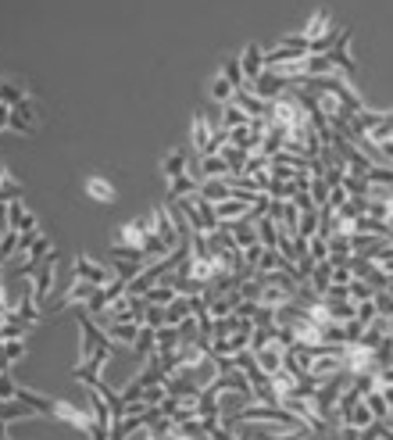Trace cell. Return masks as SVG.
Returning <instances> with one entry per match:
<instances>
[{"label":"cell","mask_w":393,"mask_h":440,"mask_svg":"<svg viewBox=\"0 0 393 440\" xmlns=\"http://www.w3.org/2000/svg\"><path fill=\"white\" fill-rule=\"evenodd\" d=\"M72 276H76V280H90V283H97V287H108V283L115 280V269H108V265H101V262H93V258H86V255H76Z\"/></svg>","instance_id":"6da1fadb"},{"label":"cell","mask_w":393,"mask_h":440,"mask_svg":"<svg viewBox=\"0 0 393 440\" xmlns=\"http://www.w3.org/2000/svg\"><path fill=\"white\" fill-rule=\"evenodd\" d=\"M54 269H58V255H51V258L33 272V280H29V283H33V301H36L44 312H47V294L54 290Z\"/></svg>","instance_id":"7a4b0ae2"},{"label":"cell","mask_w":393,"mask_h":440,"mask_svg":"<svg viewBox=\"0 0 393 440\" xmlns=\"http://www.w3.org/2000/svg\"><path fill=\"white\" fill-rule=\"evenodd\" d=\"M150 222H154V233L165 240V247H168V251H175V247L183 244V240H179V230H175V218H172V208H168V204L150 211Z\"/></svg>","instance_id":"3957f363"},{"label":"cell","mask_w":393,"mask_h":440,"mask_svg":"<svg viewBox=\"0 0 393 440\" xmlns=\"http://www.w3.org/2000/svg\"><path fill=\"white\" fill-rule=\"evenodd\" d=\"M97 290H101L97 283H90V280H76V276H72V283H68V290H65V297L58 301V308H54V312H65V308H72V305L79 308V305H86Z\"/></svg>","instance_id":"277c9868"},{"label":"cell","mask_w":393,"mask_h":440,"mask_svg":"<svg viewBox=\"0 0 393 440\" xmlns=\"http://www.w3.org/2000/svg\"><path fill=\"white\" fill-rule=\"evenodd\" d=\"M250 90H254L261 101H275V97H282V93L290 90V83H286L282 76H275L272 68H265V72L254 79V86H250Z\"/></svg>","instance_id":"5b68a950"},{"label":"cell","mask_w":393,"mask_h":440,"mask_svg":"<svg viewBox=\"0 0 393 440\" xmlns=\"http://www.w3.org/2000/svg\"><path fill=\"white\" fill-rule=\"evenodd\" d=\"M233 104H236V108H243V111H247V118H272V101H261L250 86H247V90H236Z\"/></svg>","instance_id":"8992f818"},{"label":"cell","mask_w":393,"mask_h":440,"mask_svg":"<svg viewBox=\"0 0 393 440\" xmlns=\"http://www.w3.org/2000/svg\"><path fill=\"white\" fill-rule=\"evenodd\" d=\"M240 65H243V79H247V86H254V79L265 72V47L250 44V47L240 54Z\"/></svg>","instance_id":"52a82bcc"},{"label":"cell","mask_w":393,"mask_h":440,"mask_svg":"<svg viewBox=\"0 0 393 440\" xmlns=\"http://www.w3.org/2000/svg\"><path fill=\"white\" fill-rule=\"evenodd\" d=\"M229 233H233V240L247 251V247H254V244H261L257 240V222H247V218H236V222H222Z\"/></svg>","instance_id":"ba28073f"},{"label":"cell","mask_w":393,"mask_h":440,"mask_svg":"<svg viewBox=\"0 0 393 440\" xmlns=\"http://www.w3.org/2000/svg\"><path fill=\"white\" fill-rule=\"evenodd\" d=\"M8 218H11V230H15V233H33V230H40V226H36V215L26 211L22 200H11V204H8Z\"/></svg>","instance_id":"9c48e42d"},{"label":"cell","mask_w":393,"mask_h":440,"mask_svg":"<svg viewBox=\"0 0 393 440\" xmlns=\"http://www.w3.org/2000/svg\"><path fill=\"white\" fill-rule=\"evenodd\" d=\"M336 29H332V22H329V15L325 11H315L311 19H307V26H304V40L315 47L318 40H325V36H332Z\"/></svg>","instance_id":"30bf717a"},{"label":"cell","mask_w":393,"mask_h":440,"mask_svg":"<svg viewBox=\"0 0 393 440\" xmlns=\"http://www.w3.org/2000/svg\"><path fill=\"white\" fill-rule=\"evenodd\" d=\"M357 401H361V390L354 387V376H350V387L340 394V404H336V429L350 422V411L357 408Z\"/></svg>","instance_id":"8fae6325"},{"label":"cell","mask_w":393,"mask_h":440,"mask_svg":"<svg viewBox=\"0 0 393 440\" xmlns=\"http://www.w3.org/2000/svg\"><path fill=\"white\" fill-rule=\"evenodd\" d=\"M190 172V150H172L165 161H161V175L172 183V179H179V175H186Z\"/></svg>","instance_id":"7c38bea8"},{"label":"cell","mask_w":393,"mask_h":440,"mask_svg":"<svg viewBox=\"0 0 393 440\" xmlns=\"http://www.w3.org/2000/svg\"><path fill=\"white\" fill-rule=\"evenodd\" d=\"M200 197H204V200H211V204H218V200H229V197H233L229 175H225V179H204V183H200Z\"/></svg>","instance_id":"4fadbf2b"},{"label":"cell","mask_w":393,"mask_h":440,"mask_svg":"<svg viewBox=\"0 0 393 440\" xmlns=\"http://www.w3.org/2000/svg\"><path fill=\"white\" fill-rule=\"evenodd\" d=\"M247 200H236V197H229V200H218L215 204V211H218V222H236V218H247Z\"/></svg>","instance_id":"5bb4252c"},{"label":"cell","mask_w":393,"mask_h":440,"mask_svg":"<svg viewBox=\"0 0 393 440\" xmlns=\"http://www.w3.org/2000/svg\"><path fill=\"white\" fill-rule=\"evenodd\" d=\"M225 175H229V165H225L222 154H204L200 158V183L204 179H225Z\"/></svg>","instance_id":"9a60e30c"},{"label":"cell","mask_w":393,"mask_h":440,"mask_svg":"<svg viewBox=\"0 0 393 440\" xmlns=\"http://www.w3.org/2000/svg\"><path fill=\"white\" fill-rule=\"evenodd\" d=\"M193 193H200V183H197L190 172L168 183V204H172V200H183V197H193Z\"/></svg>","instance_id":"2e32d148"},{"label":"cell","mask_w":393,"mask_h":440,"mask_svg":"<svg viewBox=\"0 0 393 440\" xmlns=\"http://www.w3.org/2000/svg\"><path fill=\"white\" fill-rule=\"evenodd\" d=\"M86 193H90V200H97V204H115V186H111L108 179H101V175H90V179H86Z\"/></svg>","instance_id":"e0dca14e"},{"label":"cell","mask_w":393,"mask_h":440,"mask_svg":"<svg viewBox=\"0 0 393 440\" xmlns=\"http://www.w3.org/2000/svg\"><path fill=\"white\" fill-rule=\"evenodd\" d=\"M190 315H193V301L179 294V297L165 308V326H179V322H186Z\"/></svg>","instance_id":"ac0fdd59"},{"label":"cell","mask_w":393,"mask_h":440,"mask_svg":"<svg viewBox=\"0 0 393 440\" xmlns=\"http://www.w3.org/2000/svg\"><path fill=\"white\" fill-rule=\"evenodd\" d=\"M154 351H158V329L140 326V337H136V344H133V354H136L140 362H147Z\"/></svg>","instance_id":"d6986e66"},{"label":"cell","mask_w":393,"mask_h":440,"mask_svg":"<svg viewBox=\"0 0 393 440\" xmlns=\"http://www.w3.org/2000/svg\"><path fill=\"white\" fill-rule=\"evenodd\" d=\"M104 333H108L115 344H129V347H133L136 337H140V322H111Z\"/></svg>","instance_id":"ffe728a7"},{"label":"cell","mask_w":393,"mask_h":440,"mask_svg":"<svg viewBox=\"0 0 393 440\" xmlns=\"http://www.w3.org/2000/svg\"><path fill=\"white\" fill-rule=\"evenodd\" d=\"M307 287L322 297V294L332 287V262H318V265H315V272H311V280H307Z\"/></svg>","instance_id":"44dd1931"},{"label":"cell","mask_w":393,"mask_h":440,"mask_svg":"<svg viewBox=\"0 0 393 440\" xmlns=\"http://www.w3.org/2000/svg\"><path fill=\"white\" fill-rule=\"evenodd\" d=\"M282 354H286V347H279V344H268L265 351H257V365L272 376V372H279L282 369Z\"/></svg>","instance_id":"7402d4cb"},{"label":"cell","mask_w":393,"mask_h":440,"mask_svg":"<svg viewBox=\"0 0 393 440\" xmlns=\"http://www.w3.org/2000/svg\"><path fill=\"white\" fill-rule=\"evenodd\" d=\"M143 297H147V305H158V308H168V305H172V301L179 297V290H175L172 283H158V287H150V290H147Z\"/></svg>","instance_id":"603a6c76"},{"label":"cell","mask_w":393,"mask_h":440,"mask_svg":"<svg viewBox=\"0 0 393 440\" xmlns=\"http://www.w3.org/2000/svg\"><path fill=\"white\" fill-rule=\"evenodd\" d=\"M233 97H236V86H233V83L218 72V76L211 79V101H215V104H229Z\"/></svg>","instance_id":"cb8c5ba5"},{"label":"cell","mask_w":393,"mask_h":440,"mask_svg":"<svg viewBox=\"0 0 393 440\" xmlns=\"http://www.w3.org/2000/svg\"><path fill=\"white\" fill-rule=\"evenodd\" d=\"M325 308H329V319H332V322H350V319H357V305H354V301H325Z\"/></svg>","instance_id":"d4e9b609"},{"label":"cell","mask_w":393,"mask_h":440,"mask_svg":"<svg viewBox=\"0 0 393 440\" xmlns=\"http://www.w3.org/2000/svg\"><path fill=\"white\" fill-rule=\"evenodd\" d=\"M179 344H183L179 326H161V329H158V354H172Z\"/></svg>","instance_id":"484cf974"},{"label":"cell","mask_w":393,"mask_h":440,"mask_svg":"<svg viewBox=\"0 0 393 440\" xmlns=\"http://www.w3.org/2000/svg\"><path fill=\"white\" fill-rule=\"evenodd\" d=\"M247 122H250V118H247L243 108H236L233 101L222 104V129H240V126H247Z\"/></svg>","instance_id":"4316f807"},{"label":"cell","mask_w":393,"mask_h":440,"mask_svg":"<svg viewBox=\"0 0 393 440\" xmlns=\"http://www.w3.org/2000/svg\"><path fill=\"white\" fill-rule=\"evenodd\" d=\"M364 404L372 408V415H375V419H389V401H386L382 387H375L372 394H364Z\"/></svg>","instance_id":"83f0119b"},{"label":"cell","mask_w":393,"mask_h":440,"mask_svg":"<svg viewBox=\"0 0 393 440\" xmlns=\"http://www.w3.org/2000/svg\"><path fill=\"white\" fill-rule=\"evenodd\" d=\"M347 290H350V301H354V305H361V301H375V294H379L372 283H364V280H357V276L350 280Z\"/></svg>","instance_id":"f1b7e54d"},{"label":"cell","mask_w":393,"mask_h":440,"mask_svg":"<svg viewBox=\"0 0 393 440\" xmlns=\"http://www.w3.org/2000/svg\"><path fill=\"white\" fill-rule=\"evenodd\" d=\"M268 344H275V326H254V333H250V351L257 354V351H265Z\"/></svg>","instance_id":"f546056e"},{"label":"cell","mask_w":393,"mask_h":440,"mask_svg":"<svg viewBox=\"0 0 393 440\" xmlns=\"http://www.w3.org/2000/svg\"><path fill=\"white\" fill-rule=\"evenodd\" d=\"M368 186H393V165H372L364 172Z\"/></svg>","instance_id":"4dcf8cb0"},{"label":"cell","mask_w":393,"mask_h":440,"mask_svg":"<svg viewBox=\"0 0 393 440\" xmlns=\"http://www.w3.org/2000/svg\"><path fill=\"white\" fill-rule=\"evenodd\" d=\"M26 97H29V93H26L19 83H11V79H0V101H4V104H11V108H15V104H19V101H26Z\"/></svg>","instance_id":"1f68e13d"},{"label":"cell","mask_w":393,"mask_h":440,"mask_svg":"<svg viewBox=\"0 0 393 440\" xmlns=\"http://www.w3.org/2000/svg\"><path fill=\"white\" fill-rule=\"evenodd\" d=\"M222 76H225L236 90H247V79H243V65H240V58H229V61L222 65Z\"/></svg>","instance_id":"d6a6232c"},{"label":"cell","mask_w":393,"mask_h":440,"mask_svg":"<svg viewBox=\"0 0 393 440\" xmlns=\"http://www.w3.org/2000/svg\"><path fill=\"white\" fill-rule=\"evenodd\" d=\"M143 269H147V262H122V258H115V276L126 280V283H133Z\"/></svg>","instance_id":"836d02e7"},{"label":"cell","mask_w":393,"mask_h":440,"mask_svg":"<svg viewBox=\"0 0 393 440\" xmlns=\"http://www.w3.org/2000/svg\"><path fill=\"white\" fill-rule=\"evenodd\" d=\"M275 237H279V226H275V218H261L257 222V240H261V247H275Z\"/></svg>","instance_id":"e575fe53"},{"label":"cell","mask_w":393,"mask_h":440,"mask_svg":"<svg viewBox=\"0 0 393 440\" xmlns=\"http://www.w3.org/2000/svg\"><path fill=\"white\" fill-rule=\"evenodd\" d=\"M272 387L279 390V397H282V394H293V390H297V376H293L290 369H279V372H272Z\"/></svg>","instance_id":"d590c367"},{"label":"cell","mask_w":393,"mask_h":440,"mask_svg":"<svg viewBox=\"0 0 393 440\" xmlns=\"http://www.w3.org/2000/svg\"><path fill=\"white\" fill-rule=\"evenodd\" d=\"M272 200H293L297 197V183H286V179H272V190H268Z\"/></svg>","instance_id":"8d00e7d4"},{"label":"cell","mask_w":393,"mask_h":440,"mask_svg":"<svg viewBox=\"0 0 393 440\" xmlns=\"http://www.w3.org/2000/svg\"><path fill=\"white\" fill-rule=\"evenodd\" d=\"M307 255H311V262H329V237H311L307 240Z\"/></svg>","instance_id":"74e56055"},{"label":"cell","mask_w":393,"mask_h":440,"mask_svg":"<svg viewBox=\"0 0 393 440\" xmlns=\"http://www.w3.org/2000/svg\"><path fill=\"white\" fill-rule=\"evenodd\" d=\"M368 422H375V415H372V408L364 404V397H361V401H357V408L350 411V422H347V426H354V429H364Z\"/></svg>","instance_id":"f35d334b"},{"label":"cell","mask_w":393,"mask_h":440,"mask_svg":"<svg viewBox=\"0 0 393 440\" xmlns=\"http://www.w3.org/2000/svg\"><path fill=\"white\" fill-rule=\"evenodd\" d=\"M375 365L379 369H389L393 365V337H382L379 347H375Z\"/></svg>","instance_id":"ab89813d"},{"label":"cell","mask_w":393,"mask_h":440,"mask_svg":"<svg viewBox=\"0 0 393 440\" xmlns=\"http://www.w3.org/2000/svg\"><path fill=\"white\" fill-rule=\"evenodd\" d=\"M143 326H150V329H161V326H165V308H158V305H147V312H143Z\"/></svg>","instance_id":"60d3db41"},{"label":"cell","mask_w":393,"mask_h":440,"mask_svg":"<svg viewBox=\"0 0 393 440\" xmlns=\"http://www.w3.org/2000/svg\"><path fill=\"white\" fill-rule=\"evenodd\" d=\"M375 315H379V308H375V301H361V305H357V322H361L364 329H368V326L375 322Z\"/></svg>","instance_id":"b9f144b4"},{"label":"cell","mask_w":393,"mask_h":440,"mask_svg":"<svg viewBox=\"0 0 393 440\" xmlns=\"http://www.w3.org/2000/svg\"><path fill=\"white\" fill-rule=\"evenodd\" d=\"M19 390V383L11 379V372H0V401H11Z\"/></svg>","instance_id":"7bdbcfd3"},{"label":"cell","mask_w":393,"mask_h":440,"mask_svg":"<svg viewBox=\"0 0 393 440\" xmlns=\"http://www.w3.org/2000/svg\"><path fill=\"white\" fill-rule=\"evenodd\" d=\"M4 351H8V358H11V365L26 354V340L22 337H15V340H4Z\"/></svg>","instance_id":"ee69618b"},{"label":"cell","mask_w":393,"mask_h":440,"mask_svg":"<svg viewBox=\"0 0 393 440\" xmlns=\"http://www.w3.org/2000/svg\"><path fill=\"white\" fill-rule=\"evenodd\" d=\"M11 233V218H8V200H0V237Z\"/></svg>","instance_id":"f6af8a7d"},{"label":"cell","mask_w":393,"mask_h":440,"mask_svg":"<svg viewBox=\"0 0 393 440\" xmlns=\"http://www.w3.org/2000/svg\"><path fill=\"white\" fill-rule=\"evenodd\" d=\"M11 129V104L0 101V133H8Z\"/></svg>","instance_id":"bcb514c9"},{"label":"cell","mask_w":393,"mask_h":440,"mask_svg":"<svg viewBox=\"0 0 393 440\" xmlns=\"http://www.w3.org/2000/svg\"><path fill=\"white\" fill-rule=\"evenodd\" d=\"M379 387H393V365L389 369H379Z\"/></svg>","instance_id":"7dc6e473"},{"label":"cell","mask_w":393,"mask_h":440,"mask_svg":"<svg viewBox=\"0 0 393 440\" xmlns=\"http://www.w3.org/2000/svg\"><path fill=\"white\" fill-rule=\"evenodd\" d=\"M382 394H386V401H389V408H393V387H382Z\"/></svg>","instance_id":"c3c4849f"},{"label":"cell","mask_w":393,"mask_h":440,"mask_svg":"<svg viewBox=\"0 0 393 440\" xmlns=\"http://www.w3.org/2000/svg\"><path fill=\"white\" fill-rule=\"evenodd\" d=\"M0 436H8V422L4 419H0Z\"/></svg>","instance_id":"681fc988"},{"label":"cell","mask_w":393,"mask_h":440,"mask_svg":"<svg viewBox=\"0 0 393 440\" xmlns=\"http://www.w3.org/2000/svg\"><path fill=\"white\" fill-rule=\"evenodd\" d=\"M0 344H4V322H0Z\"/></svg>","instance_id":"f907efd6"},{"label":"cell","mask_w":393,"mask_h":440,"mask_svg":"<svg viewBox=\"0 0 393 440\" xmlns=\"http://www.w3.org/2000/svg\"><path fill=\"white\" fill-rule=\"evenodd\" d=\"M386 422H389V429H393V408H389V419H386Z\"/></svg>","instance_id":"816d5d0a"},{"label":"cell","mask_w":393,"mask_h":440,"mask_svg":"<svg viewBox=\"0 0 393 440\" xmlns=\"http://www.w3.org/2000/svg\"><path fill=\"white\" fill-rule=\"evenodd\" d=\"M389 215H393V200H389Z\"/></svg>","instance_id":"f5cc1de1"},{"label":"cell","mask_w":393,"mask_h":440,"mask_svg":"<svg viewBox=\"0 0 393 440\" xmlns=\"http://www.w3.org/2000/svg\"><path fill=\"white\" fill-rule=\"evenodd\" d=\"M0 440H8V436H0Z\"/></svg>","instance_id":"db71d44e"}]
</instances>
